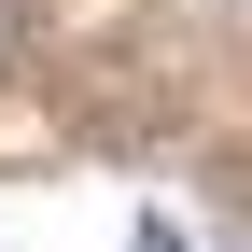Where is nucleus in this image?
Listing matches in <instances>:
<instances>
[{"label":"nucleus","instance_id":"obj_1","mask_svg":"<svg viewBox=\"0 0 252 252\" xmlns=\"http://www.w3.org/2000/svg\"><path fill=\"white\" fill-rule=\"evenodd\" d=\"M210 252H252V210H224V238H210Z\"/></svg>","mask_w":252,"mask_h":252},{"label":"nucleus","instance_id":"obj_2","mask_svg":"<svg viewBox=\"0 0 252 252\" xmlns=\"http://www.w3.org/2000/svg\"><path fill=\"white\" fill-rule=\"evenodd\" d=\"M0 56H14V0H0Z\"/></svg>","mask_w":252,"mask_h":252}]
</instances>
